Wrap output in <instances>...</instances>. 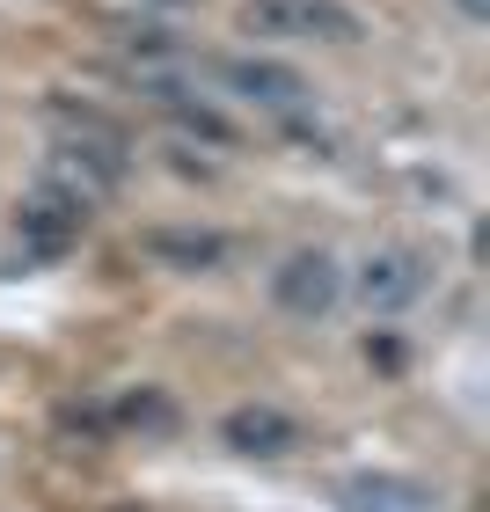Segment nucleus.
<instances>
[{
  "mask_svg": "<svg viewBox=\"0 0 490 512\" xmlns=\"http://www.w3.org/2000/svg\"><path fill=\"white\" fill-rule=\"evenodd\" d=\"M235 22L256 44H359L366 37V15L352 0H242Z\"/></svg>",
  "mask_w": 490,
  "mask_h": 512,
  "instance_id": "1",
  "label": "nucleus"
},
{
  "mask_svg": "<svg viewBox=\"0 0 490 512\" xmlns=\"http://www.w3.org/2000/svg\"><path fill=\"white\" fill-rule=\"evenodd\" d=\"M191 74H213L235 103L264 110V118H300V110H315V81L300 74V66L271 59V52H235V59H198Z\"/></svg>",
  "mask_w": 490,
  "mask_h": 512,
  "instance_id": "2",
  "label": "nucleus"
},
{
  "mask_svg": "<svg viewBox=\"0 0 490 512\" xmlns=\"http://www.w3.org/2000/svg\"><path fill=\"white\" fill-rule=\"evenodd\" d=\"M88 220H96V198H88L81 183H66V176H44L37 191H22V205H15V235H22L30 256H66L88 235Z\"/></svg>",
  "mask_w": 490,
  "mask_h": 512,
  "instance_id": "3",
  "label": "nucleus"
},
{
  "mask_svg": "<svg viewBox=\"0 0 490 512\" xmlns=\"http://www.w3.org/2000/svg\"><path fill=\"white\" fill-rule=\"evenodd\" d=\"M344 293H359L366 315H403L432 293V256L410 249V242H388V249H373L359 271H344Z\"/></svg>",
  "mask_w": 490,
  "mask_h": 512,
  "instance_id": "4",
  "label": "nucleus"
},
{
  "mask_svg": "<svg viewBox=\"0 0 490 512\" xmlns=\"http://www.w3.org/2000/svg\"><path fill=\"white\" fill-rule=\"evenodd\" d=\"M271 300H278V315H293V322H322L344 300V264H337V249H293L286 264L271 271Z\"/></svg>",
  "mask_w": 490,
  "mask_h": 512,
  "instance_id": "5",
  "label": "nucleus"
},
{
  "mask_svg": "<svg viewBox=\"0 0 490 512\" xmlns=\"http://www.w3.org/2000/svg\"><path fill=\"white\" fill-rule=\"evenodd\" d=\"M300 417H286L278 403H235L220 417V447L227 454H242V461H286L300 447Z\"/></svg>",
  "mask_w": 490,
  "mask_h": 512,
  "instance_id": "6",
  "label": "nucleus"
},
{
  "mask_svg": "<svg viewBox=\"0 0 490 512\" xmlns=\"http://www.w3.org/2000/svg\"><path fill=\"white\" fill-rule=\"evenodd\" d=\"M139 256L161 271H183V278H205V271H227L235 242L220 227H139Z\"/></svg>",
  "mask_w": 490,
  "mask_h": 512,
  "instance_id": "7",
  "label": "nucleus"
},
{
  "mask_svg": "<svg viewBox=\"0 0 490 512\" xmlns=\"http://www.w3.org/2000/svg\"><path fill=\"white\" fill-rule=\"evenodd\" d=\"M337 512H439V491L403 469H359L337 483Z\"/></svg>",
  "mask_w": 490,
  "mask_h": 512,
  "instance_id": "8",
  "label": "nucleus"
},
{
  "mask_svg": "<svg viewBox=\"0 0 490 512\" xmlns=\"http://www.w3.org/2000/svg\"><path fill=\"white\" fill-rule=\"evenodd\" d=\"M110 425H118L125 439H139V447H169V439L183 432V403L169 388L139 381V388H125L118 403H110Z\"/></svg>",
  "mask_w": 490,
  "mask_h": 512,
  "instance_id": "9",
  "label": "nucleus"
},
{
  "mask_svg": "<svg viewBox=\"0 0 490 512\" xmlns=\"http://www.w3.org/2000/svg\"><path fill=\"white\" fill-rule=\"evenodd\" d=\"M366 359L381 366V374H395V366H403V344L395 337H366Z\"/></svg>",
  "mask_w": 490,
  "mask_h": 512,
  "instance_id": "10",
  "label": "nucleus"
},
{
  "mask_svg": "<svg viewBox=\"0 0 490 512\" xmlns=\"http://www.w3.org/2000/svg\"><path fill=\"white\" fill-rule=\"evenodd\" d=\"M118 8H139V15H147V8H169V15H183L191 0H118Z\"/></svg>",
  "mask_w": 490,
  "mask_h": 512,
  "instance_id": "11",
  "label": "nucleus"
},
{
  "mask_svg": "<svg viewBox=\"0 0 490 512\" xmlns=\"http://www.w3.org/2000/svg\"><path fill=\"white\" fill-rule=\"evenodd\" d=\"M454 8L469 15V22H490V0H454Z\"/></svg>",
  "mask_w": 490,
  "mask_h": 512,
  "instance_id": "12",
  "label": "nucleus"
}]
</instances>
